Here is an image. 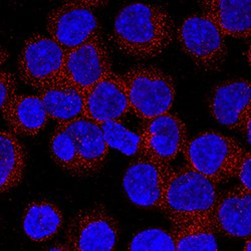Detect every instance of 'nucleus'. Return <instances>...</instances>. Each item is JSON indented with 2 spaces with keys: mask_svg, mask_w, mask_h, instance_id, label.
<instances>
[{
  "mask_svg": "<svg viewBox=\"0 0 251 251\" xmlns=\"http://www.w3.org/2000/svg\"><path fill=\"white\" fill-rule=\"evenodd\" d=\"M175 34L174 19L164 6L135 2L126 4L117 13L111 39L124 55L148 60L168 50Z\"/></svg>",
  "mask_w": 251,
  "mask_h": 251,
  "instance_id": "obj_1",
  "label": "nucleus"
},
{
  "mask_svg": "<svg viewBox=\"0 0 251 251\" xmlns=\"http://www.w3.org/2000/svg\"><path fill=\"white\" fill-rule=\"evenodd\" d=\"M219 195L218 185L187 165L174 169L161 208L171 225L210 224Z\"/></svg>",
  "mask_w": 251,
  "mask_h": 251,
  "instance_id": "obj_2",
  "label": "nucleus"
},
{
  "mask_svg": "<svg viewBox=\"0 0 251 251\" xmlns=\"http://www.w3.org/2000/svg\"><path fill=\"white\" fill-rule=\"evenodd\" d=\"M245 150L232 137L205 131L188 140L182 154L188 167L220 185L235 178L237 165Z\"/></svg>",
  "mask_w": 251,
  "mask_h": 251,
  "instance_id": "obj_3",
  "label": "nucleus"
},
{
  "mask_svg": "<svg viewBox=\"0 0 251 251\" xmlns=\"http://www.w3.org/2000/svg\"><path fill=\"white\" fill-rule=\"evenodd\" d=\"M133 112L148 121L169 113L176 98V85L171 75L156 66L137 65L123 75Z\"/></svg>",
  "mask_w": 251,
  "mask_h": 251,
  "instance_id": "obj_4",
  "label": "nucleus"
},
{
  "mask_svg": "<svg viewBox=\"0 0 251 251\" xmlns=\"http://www.w3.org/2000/svg\"><path fill=\"white\" fill-rule=\"evenodd\" d=\"M175 37L181 50L198 70L207 74L223 70L228 56L226 37L205 14L198 12L185 17Z\"/></svg>",
  "mask_w": 251,
  "mask_h": 251,
  "instance_id": "obj_5",
  "label": "nucleus"
},
{
  "mask_svg": "<svg viewBox=\"0 0 251 251\" xmlns=\"http://www.w3.org/2000/svg\"><path fill=\"white\" fill-rule=\"evenodd\" d=\"M120 238L117 218L102 204L78 210L69 221L65 242L75 251H111Z\"/></svg>",
  "mask_w": 251,
  "mask_h": 251,
  "instance_id": "obj_6",
  "label": "nucleus"
},
{
  "mask_svg": "<svg viewBox=\"0 0 251 251\" xmlns=\"http://www.w3.org/2000/svg\"><path fill=\"white\" fill-rule=\"evenodd\" d=\"M66 51L41 33L29 36L17 59V74L25 85L36 92L60 78Z\"/></svg>",
  "mask_w": 251,
  "mask_h": 251,
  "instance_id": "obj_7",
  "label": "nucleus"
},
{
  "mask_svg": "<svg viewBox=\"0 0 251 251\" xmlns=\"http://www.w3.org/2000/svg\"><path fill=\"white\" fill-rule=\"evenodd\" d=\"M173 170L171 164L144 155L136 157L125 171L124 191L135 206L161 211L166 188Z\"/></svg>",
  "mask_w": 251,
  "mask_h": 251,
  "instance_id": "obj_8",
  "label": "nucleus"
},
{
  "mask_svg": "<svg viewBox=\"0 0 251 251\" xmlns=\"http://www.w3.org/2000/svg\"><path fill=\"white\" fill-rule=\"evenodd\" d=\"M47 31L66 52L102 36L94 11L76 1H67L51 9L47 16Z\"/></svg>",
  "mask_w": 251,
  "mask_h": 251,
  "instance_id": "obj_9",
  "label": "nucleus"
},
{
  "mask_svg": "<svg viewBox=\"0 0 251 251\" xmlns=\"http://www.w3.org/2000/svg\"><path fill=\"white\" fill-rule=\"evenodd\" d=\"M113 72L112 59L102 36L66 52L59 79L67 81L83 96L104 76Z\"/></svg>",
  "mask_w": 251,
  "mask_h": 251,
  "instance_id": "obj_10",
  "label": "nucleus"
},
{
  "mask_svg": "<svg viewBox=\"0 0 251 251\" xmlns=\"http://www.w3.org/2000/svg\"><path fill=\"white\" fill-rule=\"evenodd\" d=\"M142 155L171 164L184 150L188 139L183 120L171 112L144 121L138 132Z\"/></svg>",
  "mask_w": 251,
  "mask_h": 251,
  "instance_id": "obj_11",
  "label": "nucleus"
},
{
  "mask_svg": "<svg viewBox=\"0 0 251 251\" xmlns=\"http://www.w3.org/2000/svg\"><path fill=\"white\" fill-rule=\"evenodd\" d=\"M211 117L223 127L242 132L250 119L251 87L246 78L223 80L211 90L207 100Z\"/></svg>",
  "mask_w": 251,
  "mask_h": 251,
  "instance_id": "obj_12",
  "label": "nucleus"
},
{
  "mask_svg": "<svg viewBox=\"0 0 251 251\" xmlns=\"http://www.w3.org/2000/svg\"><path fill=\"white\" fill-rule=\"evenodd\" d=\"M211 223L216 233L227 238L250 237L251 191L237 185L219 193Z\"/></svg>",
  "mask_w": 251,
  "mask_h": 251,
  "instance_id": "obj_13",
  "label": "nucleus"
},
{
  "mask_svg": "<svg viewBox=\"0 0 251 251\" xmlns=\"http://www.w3.org/2000/svg\"><path fill=\"white\" fill-rule=\"evenodd\" d=\"M130 112L123 75L114 71L85 94V118L99 125L122 121Z\"/></svg>",
  "mask_w": 251,
  "mask_h": 251,
  "instance_id": "obj_14",
  "label": "nucleus"
},
{
  "mask_svg": "<svg viewBox=\"0 0 251 251\" xmlns=\"http://www.w3.org/2000/svg\"><path fill=\"white\" fill-rule=\"evenodd\" d=\"M59 125L67 129L75 139L80 162L81 178L99 174L106 165L110 152L100 125L85 117Z\"/></svg>",
  "mask_w": 251,
  "mask_h": 251,
  "instance_id": "obj_15",
  "label": "nucleus"
},
{
  "mask_svg": "<svg viewBox=\"0 0 251 251\" xmlns=\"http://www.w3.org/2000/svg\"><path fill=\"white\" fill-rule=\"evenodd\" d=\"M224 36L249 40L251 34L250 0H209L198 3Z\"/></svg>",
  "mask_w": 251,
  "mask_h": 251,
  "instance_id": "obj_16",
  "label": "nucleus"
},
{
  "mask_svg": "<svg viewBox=\"0 0 251 251\" xmlns=\"http://www.w3.org/2000/svg\"><path fill=\"white\" fill-rule=\"evenodd\" d=\"M22 226L25 235L33 242L44 243L54 238L64 226V214L53 202L40 199L25 208Z\"/></svg>",
  "mask_w": 251,
  "mask_h": 251,
  "instance_id": "obj_17",
  "label": "nucleus"
},
{
  "mask_svg": "<svg viewBox=\"0 0 251 251\" xmlns=\"http://www.w3.org/2000/svg\"><path fill=\"white\" fill-rule=\"evenodd\" d=\"M50 120L57 124L85 117V96L67 81L58 79L37 91Z\"/></svg>",
  "mask_w": 251,
  "mask_h": 251,
  "instance_id": "obj_18",
  "label": "nucleus"
},
{
  "mask_svg": "<svg viewBox=\"0 0 251 251\" xmlns=\"http://www.w3.org/2000/svg\"><path fill=\"white\" fill-rule=\"evenodd\" d=\"M2 118L9 131L22 137L37 136L50 121L45 104L37 95H18Z\"/></svg>",
  "mask_w": 251,
  "mask_h": 251,
  "instance_id": "obj_19",
  "label": "nucleus"
},
{
  "mask_svg": "<svg viewBox=\"0 0 251 251\" xmlns=\"http://www.w3.org/2000/svg\"><path fill=\"white\" fill-rule=\"evenodd\" d=\"M0 142H1L0 192L5 194L19 186L25 178L26 151L24 144L11 131L2 130Z\"/></svg>",
  "mask_w": 251,
  "mask_h": 251,
  "instance_id": "obj_20",
  "label": "nucleus"
},
{
  "mask_svg": "<svg viewBox=\"0 0 251 251\" xmlns=\"http://www.w3.org/2000/svg\"><path fill=\"white\" fill-rule=\"evenodd\" d=\"M170 231L175 240L176 250L218 249L216 232L212 225L206 223H188L171 225Z\"/></svg>",
  "mask_w": 251,
  "mask_h": 251,
  "instance_id": "obj_21",
  "label": "nucleus"
},
{
  "mask_svg": "<svg viewBox=\"0 0 251 251\" xmlns=\"http://www.w3.org/2000/svg\"><path fill=\"white\" fill-rule=\"evenodd\" d=\"M50 153L53 162L66 173L81 178V168L75 139L57 124L50 139Z\"/></svg>",
  "mask_w": 251,
  "mask_h": 251,
  "instance_id": "obj_22",
  "label": "nucleus"
},
{
  "mask_svg": "<svg viewBox=\"0 0 251 251\" xmlns=\"http://www.w3.org/2000/svg\"><path fill=\"white\" fill-rule=\"evenodd\" d=\"M100 127L110 148L128 157L136 158L142 155L140 135L125 127L121 121L104 122L100 124Z\"/></svg>",
  "mask_w": 251,
  "mask_h": 251,
  "instance_id": "obj_23",
  "label": "nucleus"
},
{
  "mask_svg": "<svg viewBox=\"0 0 251 251\" xmlns=\"http://www.w3.org/2000/svg\"><path fill=\"white\" fill-rule=\"evenodd\" d=\"M129 250H176L171 231L163 228H147L137 232L128 245Z\"/></svg>",
  "mask_w": 251,
  "mask_h": 251,
  "instance_id": "obj_24",
  "label": "nucleus"
},
{
  "mask_svg": "<svg viewBox=\"0 0 251 251\" xmlns=\"http://www.w3.org/2000/svg\"><path fill=\"white\" fill-rule=\"evenodd\" d=\"M0 92H1V114L3 117L18 96L17 80L11 72L2 70L0 73Z\"/></svg>",
  "mask_w": 251,
  "mask_h": 251,
  "instance_id": "obj_25",
  "label": "nucleus"
},
{
  "mask_svg": "<svg viewBox=\"0 0 251 251\" xmlns=\"http://www.w3.org/2000/svg\"><path fill=\"white\" fill-rule=\"evenodd\" d=\"M250 167H251V155L249 151L245 150L237 165L235 178L238 179L239 185H241L243 188H245V189L249 191H251Z\"/></svg>",
  "mask_w": 251,
  "mask_h": 251,
  "instance_id": "obj_26",
  "label": "nucleus"
},
{
  "mask_svg": "<svg viewBox=\"0 0 251 251\" xmlns=\"http://www.w3.org/2000/svg\"><path fill=\"white\" fill-rule=\"evenodd\" d=\"M49 250H54V251H67V250H71L70 246L65 242V243H55L52 246H50L48 248Z\"/></svg>",
  "mask_w": 251,
  "mask_h": 251,
  "instance_id": "obj_27",
  "label": "nucleus"
},
{
  "mask_svg": "<svg viewBox=\"0 0 251 251\" xmlns=\"http://www.w3.org/2000/svg\"><path fill=\"white\" fill-rule=\"evenodd\" d=\"M9 58V52L6 50V49L2 48L1 51H0V64H1V67L5 65V62Z\"/></svg>",
  "mask_w": 251,
  "mask_h": 251,
  "instance_id": "obj_28",
  "label": "nucleus"
},
{
  "mask_svg": "<svg viewBox=\"0 0 251 251\" xmlns=\"http://www.w3.org/2000/svg\"><path fill=\"white\" fill-rule=\"evenodd\" d=\"M244 246H243V250L244 251H250L251 250V246H250V244H251V240H250V237H247V238H245L244 239Z\"/></svg>",
  "mask_w": 251,
  "mask_h": 251,
  "instance_id": "obj_29",
  "label": "nucleus"
}]
</instances>
